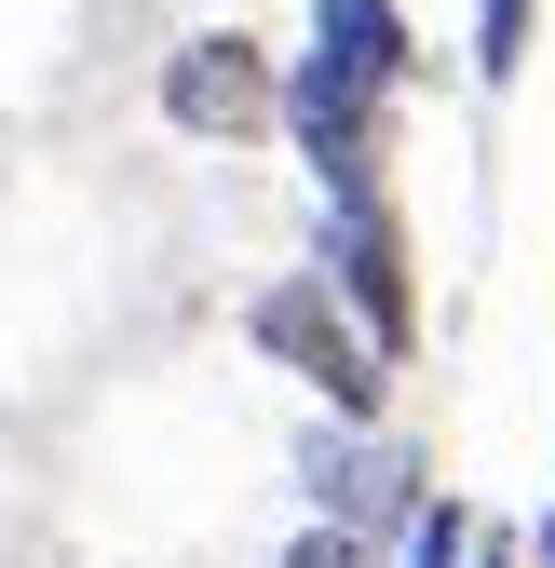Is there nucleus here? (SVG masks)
<instances>
[{"label": "nucleus", "mask_w": 555, "mask_h": 568, "mask_svg": "<svg viewBox=\"0 0 555 568\" xmlns=\"http://www.w3.org/2000/svg\"><path fill=\"white\" fill-rule=\"evenodd\" d=\"M258 352H285V366H299L339 419H366V406H380V366H393V352L339 312L325 284H271V298H258Z\"/></svg>", "instance_id": "nucleus-1"}, {"label": "nucleus", "mask_w": 555, "mask_h": 568, "mask_svg": "<svg viewBox=\"0 0 555 568\" xmlns=\"http://www.w3.org/2000/svg\"><path fill=\"white\" fill-rule=\"evenodd\" d=\"M380 82H353V68H325V54H299L285 68V122H299V150H312V176H325V203H353V190H380Z\"/></svg>", "instance_id": "nucleus-2"}, {"label": "nucleus", "mask_w": 555, "mask_h": 568, "mask_svg": "<svg viewBox=\"0 0 555 568\" xmlns=\"http://www.w3.org/2000/svg\"><path fill=\"white\" fill-rule=\"evenodd\" d=\"M325 271H339V312H353L380 352L421 338V298H406V231H393V203H380V190L325 203Z\"/></svg>", "instance_id": "nucleus-3"}, {"label": "nucleus", "mask_w": 555, "mask_h": 568, "mask_svg": "<svg viewBox=\"0 0 555 568\" xmlns=\"http://www.w3.org/2000/svg\"><path fill=\"white\" fill-rule=\"evenodd\" d=\"M163 109H176V135H271L285 122V82H271V54L244 28H203L163 68Z\"/></svg>", "instance_id": "nucleus-4"}, {"label": "nucleus", "mask_w": 555, "mask_h": 568, "mask_svg": "<svg viewBox=\"0 0 555 568\" xmlns=\"http://www.w3.org/2000/svg\"><path fill=\"white\" fill-rule=\"evenodd\" d=\"M299 474H312V501L339 528H393L406 501H421V460H406V447H366V434H312Z\"/></svg>", "instance_id": "nucleus-5"}, {"label": "nucleus", "mask_w": 555, "mask_h": 568, "mask_svg": "<svg viewBox=\"0 0 555 568\" xmlns=\"http://www.w3.org/2000/svg\"><path fill=\"white\" fill-rule=\"evenodd\" d=\"M312 54L353 68V82H380V95H406V68H421V41H406L393 0H312Z\"/></svg>", "instance_id": "nucleus-6"}, {"label": "nucleus", "mask_w": 555, "mask_h": 568, "mask_svg": "<svg viewBox=\"0 0 555 568\" xmlns=\"http://www.w3.org/2000/svg\"><path fill=\"white\" fill-rule=\"evenodd\" d=\"M528 28H542V0H474V82H515V68H528Z\"/></svg>", "instance_id": "nucleus-7"}, {"label": "nucleus", "mask_w": 555, "mask_h": 568, "mask_svg": "<svg viewBox=\"0 0 555 568\" xmlns=\"http://www.w3.org/2000/svg\"><path fill=\"white\" fill-rule=\"evenodd\" d=\"M406 568H474V515L461 501H421V515H406Z\"/></svg>", "instance_id": "nucleus-8"}, {"label": "nucleus", "mask_w": 555, "mask_h": 568, "mask_svg": "<svg viewBox=\"0 0 555 568\" xmlns=\"http://www.w3.org/2000/svg\"><path fill=\"white\" fill-rule=\"evenodd\" d=\"M285 568H366V541L353 528H312V541H285Z\"/></svg>", "instance_id": "nucleus-9"}, {"label": "nucleus", "mask_w": 555, "mask_h": 568, "mask_svg": "<svg viewBox=\"0 0 555 568\" xmlns=\"http://www.w3.org/2000/svg\"><path fill=\"white\" fill-rule=\"evenodd\" d=\"M474 568H515V541H502V528H474Z\"/></svg>", "instance_id": "nucleus-10"}, {"label": "nucleus", "mask_w": 555, "mask_h": 568, "mask_svg": "<svg viewBox=\"0 0 555 568\" xmlns=\"http://www.w3.org/2000/svg\"><path fill=\"white\" fill-rule=\"evenodd\" d=\"M542 555H555V515H542Z\"/></svg>", "instance_id": "nucleus-11"}]
</instances>
